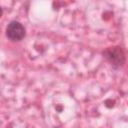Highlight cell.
Wrapping results in <instances>:
<instances>
[{"label": "cell", "mask_w": 128, "mask_h": 128, "mask_svg": "<svg viewBox=\"0 0 128 128\" xmlns=\"http://www.w3.org/2000/svg\"><path fill=\"white\" fill-rule=\"evenodd\" d=\"M102 56L104 59L114 68V69H120L124 66L126 62V54L124 49L119 46H110L105 48L102 51Z\"/></svg>", "instance_id": "cell-1"}, {"label": "cell", "mask_w": 128, "mask_h": 128, "mask_svg": "<svg viewBox=\"0 0 128 128\" xmlns=\"http://www.w3.org/2000/svg\"><path fill=\"white\" fill-rule=\"evenodd\" d=\"M6 37L12 42H20L26 36V29L23 24L17 20H12L8 23L5 30Z\"/></svg>", "instance_id": "cell-2"}, {"label": "cell", "mask_w": 128, "mask_h": 128, "mask_svg": "<svg viewBox=\"0 0 128 128\" xmlns=\"http://www.w3.org/2000/svg\"><path fill=\"white\" fill-rule=\"evenodd\" d=\"M2 15H3V9H2V7L0 6V18L2 17Z\"/></svg>", "instance_id": "cell-3"}]
</instances>
